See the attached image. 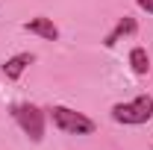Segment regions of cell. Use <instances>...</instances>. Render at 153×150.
I'll list each match as a JSON object with an SVG mask.
<instances>
[{
    "label": "cell",
    "mask_w": 153,
    "mask_h": 150,
    "mask_svg": "<svg viewBox=\"0 0 153 150\" xmlns=\"http://www.w3.org/2000/svg\"><path fill=\"white\" fill-rule=\"evenodd\" d=\"M153 118V94H138L127 103H115L112 106V121L115 124H127V127H138L147 124Z\"/></svg>",
    "instance_id": "obj_1"
},
{
    "label": "cell",
    "mask_w": 153,
    "mask_h": 150,
    "mask_svg": "<svg viewBox=\"0 0 153 150\" xmlns=\"http://www.w3.org/2000/svg\"><path fill=\"white\" fill-rule=\"evenodd\" d=\"M47 115H50L53 127L62 130V132H68V135H91L97 130V124L88 115L76 112V109H68V106H50Z\"/></svg>",
    "instance_id": "obj_2"
},
{
    "label": "cell",
    "mask_w": 153,
    "mask_h": 150,
    "mask_svg": "<svg viewBox=\"0 0 153 150\" xmlns=\"http://www.w3.org/2000/svg\"><path fill=\"white\" fill-rule=\"evenodd\" d=\"M12 118H15V124L24 130V135L30 141L38 144L44 138V121H47V115H44V109H38L36 103H15L12 106Z\"/></svg>",
    "instance_id": "obj_3"
},
{
    "label": "cell",
    "mask_w": 153,
    "mask_h": 150,
    "mask_svg": "<svg viewBox=\"0 0 153 150\" xmlns=\"http://www.w3.org/2000/svg\"><path fill=\"white\" fill-rule=\"evenodd\" d=\"M24 30L33 33V36H38V38H44V41H59V27L53 24V18H44V15L30 18L24 24Z\"/></svg>",
    "instance_id": "obj_4"
},
{
    "label": "cell",
    "mask_w": 153,
    "mask_h": 150,
    "mask_svg": "<svg viewBox=\"0 0 153 150\" xmlns=\"http://www.w3.org/2000/svg\"><path fill=\"white\" fill-rule=\"evenodd\" d=\"M33 62H36V56H33V53H15V56H9L6 62H3V76L15 82V79H21V76H24V71H27Z\"/></svg>",
    "instance_id": "obj_5"
},
{
    "label": "cell",
    "mask_w": 153,
    "mask_h": 150,
    "mask_svg": "<svg viewBox=\"0 0 153 150\" xmlns=\"http://www.w3.org/2000/svg\"><path fill=\"white\" fill-rule=\"evenodd\" d=\"M135 30H138V21H135V18H130V15H124V18H118V24H115L112 30L106 33L103 44H106V47H115V44H118V41H121L124 36H133Z\"/></svg>",
    "instance_id": "obj_6"
},
{
    "label": "cell",
    "mask_w": 153,
    "mask_h": 150,
    "mask_svg": "<svg viewBox=\"0 0 153 150\" xmlns=\"http://www.w3.org/2000/svg\"><path fill=\"white\" fill-rule=\"evenodd\" d=\"M130 68H133V74H138V76H144L150 71V56H147L144 47H133V50H130Z\"/></svg>",
    "instance_id": "obj_7"
},
{
    "label": "cell",
    "mask_w": 153,
    "mask_h": 150,
    "mask_svg": "<svg viewBox=\"0 0 153 150\" xmlns=\"http://www.w3.org/2000/svg\"><path fill=\"white\" fill-rule=\"evenodd\" d=\"M138 3V9H144L147 15H153V0H135Z\"/></svg>",
    "instance_id": "obj_8"
}]
</instances>
